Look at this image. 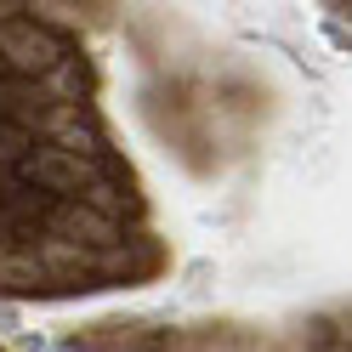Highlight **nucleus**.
I'll return each instance as SVG.
<instances>
[{
  "instance_id": "1",
  "label": "nucleus",
  "mask_w": 352,
  "mask_h": 352,
  "mask_svg": "<svg viewBox=\"0 0 352 352\" xmlns=\"http://www.w3.org/2000/svg\"><path fill=\"white\" fill-rule=\"evenodd\" d=\"M17 176H23V182H40V188H74L80 182V160H69V153H29V160L17 165Z\"/></svg>"
}]
</instances>
